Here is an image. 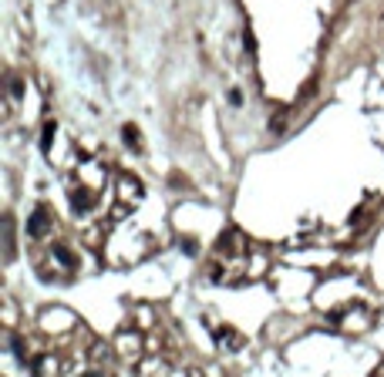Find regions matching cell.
<instances>
[{
    "label": "cell",
    "mask_w": 384,
    "mask_h": 377,
    "mask_svg": "<svg viewBox=\"0 0 384 377\" xmlns=\"http://www.w3.org/2000/svg\"><path fill=\"white\" fill-rule=\"evenodd\" d=\"M27 233L34 236V239H41V236L47 233V209L44 206H37L34 216H31V226H27Z\"/></svg>",
    "instance_id": "1"
},
{
    "label": "cell",
    "mask_w": 384,
    "mask_h": 377,
    "mask_svg": "<svg viewBox=\"0 0 384 377\" xmlns=\"http://www.w3.org/2000/svg\"><path fill=\"white\" fill-rule=\"evenodd\" d=\"M374 377H384V364H381V370H377V374H374Z\"/></svg>",
    "instance_id": "3"
},
{
    "label": "cell",
    "mask_w": 384,
    "mask_h": 377,
    "mask_svg": "<svg viewBox=\"0 0 384 377\" xmlns=\"http://www.w3.org/2000/svg\"><path fill=\"white\" fill-rule=\"evenodd\" d=\"M125 142H128V145H135V148H138V142H142V138H138V128L125 125Z\"/></svg>",
    "instance_id": "2"
}]
</instances>
